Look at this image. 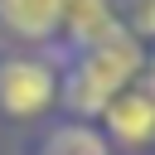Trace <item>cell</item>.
I'll return each instance as SVG.
<instances>
[{"label":"cell","instance_id":"6da1fadb","mask_svg":"<svg viewBox=\"0 0 155 155\" xmlns=\"http://www.w3.org/2000/svg\"><path fill=\"white\" fill-rule=\"evenodd\" d=\"M140 73V44L126 24H116L111 34H102L97 44H87L82 63L73 68V78L63 82V97L78 116H102L107 102Z\"/></svg>","mask_w":155,"mask_h":155},{"label":"cell","instance_id":"7a4b0ae2","mask_svg":"<svg viewBox=\"0 0 155 155\" xmlns=\"http://www.w3.org/2000/svg\"><path fill=\"white\" fill-rule=\"evenodd\" d=\"M53 97H58V78L48 63H34V58L0 63V107L10 116H39Z\"/></svg>","mask_w":155,"mask_h":155},{"label":"cell","instance_id":"3957f363","mask_svg":"<svg viewBox=\"0 0 155 155\" xmlns=\"http://www.w3.org/2000/svg\"><path fill=\"white\" fill-rule=\"evenodd\" d=\"M102 116H107V126H111V136H116L121 145H145V140H155V102H150L145 92H116Z\"/></svg>","mask_w":155,"mask_h":155},{"label":"cell","instance_id":"277c9868","mask_svg":"<svg viewBox=\"0 0 155 155\" xmlns=\"http://www.w3.org/2000/svg\"><path fill=\"white\" fill-rule=\"evenodd\" d=\"M63 0H0V24L19 39H48L58 29Z\"/></svg>","mask_w":155,"mask_h":155},{"label":"cell","instance_id":"5b68a950","mask_svg":"<svg viewBox=\"0 0 155 155\" xmlns=\"http://www.w3.org/2000/svg\"><path fill=\"white\" fill-rule=\"evenodd\" d=\"M58 24H63L78 44H97L102 34H111V29H116V19H111V5H107V0H63Z\"/></svg>","mask_w":155,"mask_h":155},{"label":"cell","instance_id":"8992f818","mask_svg":"<svg viewBox=\"0 0 155 155\" xmlns=\"http://www.w3.org/2000/svg\"><path fill=\"white\" fill-rule=\"evenodd\" d=\"M44 155H107V140L87 126H58L44 145Z\"/></svg>","mask_w":155,"mask_h":155},{"label":"cell","instance_id":"52a82bcc","mask_svg":"<svg viewBox=\"0 0 155 155\" xmlns=\"http://www.w3.org/2000/svg\"><path fill=\"white\" fill-rule=\"evenodd\" d=\"M131 19L136 34H155V0H131Z\"/></svg>","mask_w":155,"mask_h":155},{"label":"cell","instance_id":"ba28073f","mask_svg":"<svg viewBox=\"0 0 155 155\" xmlns=\"http://www.w3.org/2000/svg\"><path fill=\"white\" fill-rule=\"evenodd\" d=\"M145 82H150V92H145V97H150V102H155V58H150V63H145Z\"/></svg>","mask_w":155,"mask_h":155}]
</instances>
